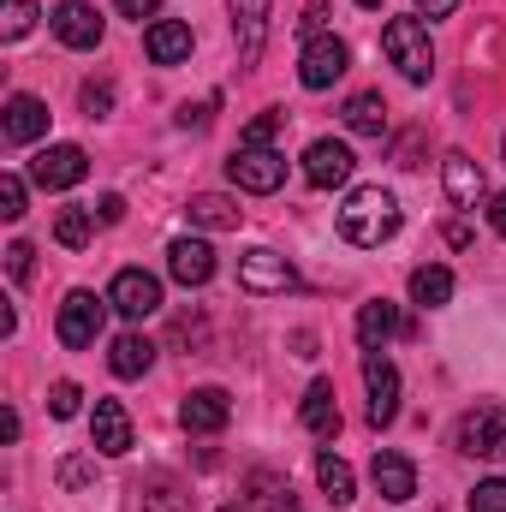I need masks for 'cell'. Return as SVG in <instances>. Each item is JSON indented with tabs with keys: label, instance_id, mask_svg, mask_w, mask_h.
Listing matches in <instances>:
<instances>
[{
	"label": "cell",
	"instance_id": "cell-3",
	"mask_svg": "<svg viewBox=\"0 0 506 512\" xmlns=\"http://www.w3.org/2000/svg\"><path fill=\"white\" fill-rule=\"evenodd\" d=\"M102 322H108V298H96V292H84V286H78V292H66L54 334H60V346L84 352V346H96V340H102Z\"/></svg>",
	"mask_w": 506,
	"mask_h": 512
},
{
	"label": "cell",
	"instance_id": "cell-9",
	"mask_svg": "<svg viewBox=\"0 0 506 512\" xmlns=\"http://www.w3.org/2000/svg\"><path fill=\"white\" fill-rule=\"evenodd\" d=\"M84 173H90V155H84L78 143H48V149L30 161V179H36L42 191H72Z\"/></svg>",
	"mask_w": 506,
	"mask_h": 512
},
{
	"label": "cell",
	"instance_id": "cell-38",
	"mask_svg": "<svg viewBox=\"0 0 506 512\" xmlns=\"http://www.w3.org/2000/svg\"><path fill=\"white\" fill-rule=\"evenodd\" d=\"M262 489H268V495H262L268 512H298V501H292V489H286V483H268V477H262Z\"/></svg>",
	"mask_w": 506,
	"mask_h": 512
},
{
	"label": "cell",
	"instance_id": "cell-17",
	"mask_svg": "<svg viewBox=\"0 0 506 512\" xmlns=\"http://www.w3.org/2000/svg\"><path fill=\"white\" fill-rule=\"evenodd\" d=\"M143 54H149L155 66H179V60H191V24H179V18H155V24L143 30Z\"/></svg>",
	"mask_w": 506,
	"mask_h": 512
},
{
	"label": "cell",
	"instance_id": "cell-8",
	"mask_svg": "<svg viewBox=\"0 0 506 512\" xmlns=\"http://www.w3.org/2000/svg\"><path fill=\"white\" fill-rule=\"evenodd\" d=\"M108 304H114L126 322H143V316L161 310V280H155L149 268H120L114 286H108Z\"/></svg>",
	"mask_w": 506,
	"mask_h": 512
},
{
	"label": "cell",
	"instance_id": "cell-37",
	"mask_svg": "<svg viewBox=\"0 0 506 512\" xmlns=\"http://www.w3.org/2000/svg\"><path fill=\"white\" fill-rule=\"evenodd\" d=\"M322 24H328V0H304V18H298V30H304V36H322Z\"/></svg>",
	"mask_w": 506,
	"mask_h": 512
},
{
	"label": "cell",
	"instance_id": "cell-33",
	"mask_svg": "<svg viewBox=\"0 0 506 512\" xmlns=\"http://www.w3.org/2000/svg\"><path fill=\"white\" fill-rule=\"evenodd\" d=\"M471 512H506V477H489L471 489Z\"/></svg>",
	"mask_w": 506,
	"mask_h": 512
},
{
	"label": "cell",
	"instance_id": "cell-2",
	"mask_svg": "<svg viewBox=\"0 0 506 512\" xmlns=\"http://www.w3.org/2000/svg\"><path fill=\"white\" fill-rule=\"evenodd\" d=\"M381 48H387V60L399 66V78L405 84H429L435 78V48H429V24L411 12V18H393L387 30H381Z\"/></svg>",
	"mask_w": 506,
	"mask_h": 512
},
{
	"label": "cell",
	"instance_id": "cell-42",
	"mask_svg": "<svg viewBox=\"0 0 506 512\" xmlns=\"http://www.w3.org/2000/svg\"><path fill=\"white\" fill-rule=\"evenodd\" d=\"M120 12L143 24V18H155V12H161V0H120Z\"/></svg>",
	"mask_w": 506,
	"mask_h": 512
},
{
	"label": "cell",
	"instance_id": "cell-21",
	"mask_svg": "<svg viewBox=\"0 0 506 512\" xmlns=\"http://www.w3.org/2000/svg\"><path fill=\"white\" fill-rule=\"evenodd\" d=\"M191 227H203V233H239V221H245V209L233 203V197H221V191H203V197H191Z\"/></svg>",
	"mask_w": 506,
	"mask_h": 512
},
{
	"label": "cell",
	"instance_id": "cell-28",
	"mask_svg": "<svg viewBox=\"0 0 506 512\" xmlns=\"http://www.w3.org/2000/svg\"><path fill=\"white\" fill-rule=\"evenodd\" d=\"M54 239H60L66 251H84V245L96 239V209H60V221H54Z\"/></svg>",
	"mask_w": 506,
	"mask_h": 512
},
{
	"label": "cell",
	"instance_id": "cell-46",
	"mask_svg": "<svg viewBox=\"0 0 506 512\" xmlns=\"http://www.w3.org/2000/svg\"><path fill=\"white\" fill-rule=\"evenodd\" d=\"M501 161H506V143H501Z\"/></svg>",
	"mask_w": 506,
	"mask_h": 512
},
{
	"label": "cell",
	"instance_id": "cell-23",
	"mask_svg": "<svg viewBox=\"0 0 506 512\" xmlns=\"http://www.w3.org/2000/svg\"><path fill=\"white\" fill-rule=\"evenodd\" d=\"M304 429L316 441H334L340 435V405H334V382H310L304 393Z\"/></svg>",
	"mask_w": 506,
	"mask_h": 512
},
{
	"label": "cell",
	"instance_id": "cell-31",
	"mask_svg": "<svg viewBox=\"0 0 506 512\" xmlns=\"http://www.w3.org/2000/svg\"><path fill=\"white\" fill-rule=\"evenodd\" d=\"M280 126H286V114H256L251 126H245V137H239V143H251V149H274Z\"/></svg>",
	"mask_w": 506,
	"mask_h": 512
},
{
	"label": "cell",
	"instance_id": "cell-44",
	"mask_svg": "<svg viewBox=\"0 0 506 512\" xmlns=\"http://www.w3.org/2000/svg\"><path fill=\"white\" fill-rule=\"evenodd\" d=\"M489 227L506 239V191H495V197H489Z\"/></svg>",
	"mask_w": 506,
	"mask_h": 512
},
{
	"label": "cell",
	"instance_id": "cell-32",
	"mask_svg": "<svg viewBox=\"0 0 506 512\" xmlns=\"http://www.w3.org/2000/svg\"><path fill=\"white\" fill-rule=\"evenodd\" d=\"M78 405H84V387L78 382H54L48 387V411H54V417H78Z\"/></svg>",
	"mask_w": 506,
	"mask_h": 512
},
{
	"label": "cell",
	"instance_id": "cell-10",
	"mask_svg": "<svg viewBox=\"0 0 506 512\" xmlns=\"http://www.w3.org/2000/svg\"><path fill=\"white\" fill-rule=\"evenodd\" d=\"M364 387H370V423L387 429L399 417V370L387 352H364Z\"/></svg>",
	"mask_w": 506,
	"mask_h": 512
},
{
	"label": "cell",
	"instance_id": "cell-27",
	"mask_svg": "<svg viewBox=\"0 0 506 512\" xmlns=\"http://www.w3.org/2000/svg\"><path fill=\"white\" fill-rule=\"evenodd\" d=\"M346 126L358 131V137H381V131H387V102H381L376 90L352 96V102H346Z\"/></svg>",
	"mask_w": 506,
	"mask_h": 512
},
{
	"label": "cell",
	"instance_id": "cell-36",
	"mask_svg": "<svg viewBox=\"0 0 506 512\" xmlns=\"http://www.w3.org/2000/svg\"><path fill=\"white\" fill-rule=\"evenodd\" d=\"M30 268H36V251H30L24 239H12V245H6V274L24 286V280H30Z\"/></svg>",
	"mask_w": 506,
	"mask_h": 512
},
{
	"label": "cell",
	"instance_id": "cell-25",
	"mask_svg": "<svg viewBox=\"0 0 506 512\" xmlns=\"http://www.w3.org/2000/svg\"><path fill=\"white\" fill-rule=\"evenodd\" d=\"M453 298V268H441V262H423L417 274H411V304H423V310H441Z\"/></svg>",
	"mask_w": 506,
	"mask_h": 512
},
{
	"label": "cell",
	"instance_id": "cell-5",
	"mask_svg": "<svg viewBox=\"0 0 506 512\" xmlns=\"http://www.w3.org/2000/svg\"><path fill=\"white\" fill-rule=\"evenodd\" d=\"M239 286L256 292V298H274V292H292V286H298V268H292L280 251L256 245V251L239 256Z\"/></svg>",
	"mask_w": 506,
	"mask_h": 512
},
{
	"label": "cell",
	"instance_id": "cell-14",
	"mask_svg": "<svg viewBox=\"0 0 506 512\" xmlns=\"http://www.w3.org/2000/svg\"><path fill=\"white\" fill-rule=\"evenodd\" d=\"M54 36L66 42V48H102V12L96 6H84V0H66V6H54Z\"/></svg>",
	"mask_w": 506,
	"mask_h": 512
},
{
	"label": "cell",
	"instance_id": "cell-13",
	"mask_svg": "<svg viewBox=\"0 0 506 512\" xmlns=\"http://www.w3.org/2000/svg\"><path fill=\"white\" fill-rule=\"evenodd\" d=\"M233 12V42H239V66L262 60V42H268V0H227Z\"/></svg>",
	"mask_w": 506,
	"mask_h": 512
},
{
	"label": "cell",
	"instance_id": "cell-40",
	"mask_svg": "<svg viewBox=\"0 0 506 512\" xmlns=\"http://www.w3.org/2000/svg\"><path fill=\"white\" fill-rule=\"evenodd\" d=\"M453 12H459V0H417V18H429V24L435 18H453Z\"/></svg>",
	"mask_w": 506,
	"mask_h": 512
},
{
	"label": "cell",
	"instance_id": "cell-11",
	"mask_svg": "<svg viewBox=\"0 0 506 512\" xmlns=\"http://www.w3.org/2000/svg\"><path fill=\"white\" fill-rule=\"evenodd\" d=\"M352 149L346 143H334V137H316L310 149H304V179L316 185V191H334V185H346L352 179Z\"/></svg>",
	"mask_w": 506,
	"mask_h": 512
},
{
	"label": "cell",
	"instance_id": "cell-29",
	"mask_svg": "<svg viewBox=\"0 0 506 512\" xmlns=\"http://www.w3.org/2000/svg\"><path fill=\"white\" fill-rule=\"evenodd\" d=\"M30 30H36V0H6L0 36H6V42H18V36H30Z\"/></svg>",
	"mask_w": 506,
	"mask_h": 512
},
{
	"label": "cell",
	"instance_id": "cell-43",
	"mask_svg": "<svg viewBox=\"0 0 506 512\" xmlns=\"http://www.w3.org/2000/svg\"><path fill=\"white\" fill-rule=\"evenodd\" d=\"M96 215H102V227H114V221H126V203H120V197H102Z\"/></svg>",
	"mask_w": 506,
	"mask_h": 512
},
{
	"label": "cell",
	"instance_id": "cell-26",
	"mask_svg": "<svg viewBox=\"0 0 506 512\" xmlns=\"http://www.w3.org/2000/svg\"><path fill=\"white\" fill-rule=\"evenodd\" d=\"M316 483H322V495H328L334 507H352V495H358L352 465H346V459H334V453H322V459H316Z\"/></svg>",
	"mask_w": 506,
	"mask_h": 512
},
{
	"label": "cell",
	"instance_id": "cell-22",
	"mask_svg": "<svg viewBox=\"0 0 506 512\" xmlns=\"http://www.w3.org/2000/svg\"><path fill=\"white\" fill-rule=\"evenodd\" d=\"M393 334H399V304L370 298V304L358 310V346H364V352H387Z\"/></svg>",
	"mask_w": 506,
	"mask_h": 512
},
{
	"label": "cell",
	"instance_id": "cell-4",
	"mask_svg": "<svg viewBox=\"0 0 506 512\" xmlns=\"http://www.w3.org/2000/svg\"><path fill=\"white\" fill-rule=\"evenodd\" d=\"M227 179H233L239 191H251V197H268V191L286 185V155H280V149H251V143H239V155L227 161Z\"/></svg>",
	"mask_w": 506,
	"mask_h": 512
},
{
	"label": "cell",
	"instance_id": "cell-45",
	"mask_svg": "<svg viewBox=\"0 0 506 512\" xmlns=\"http://www.w3.org/2000/svg\"><path fill=\"white\" fill-rule=\"evenodd\" d=\"M358 6H381V0H358Z\"/></svg>",
	"mask_w": 506,
	"mask_h": 512
},
{
	"label": "cell",
	"instance_id": "cell-30",
	"mask_svg": "<svg viewBox=\"0 0 506 512\" xmlns=\"http://www.w3.org/2000/svg\"><path fill=\"white\" fill-rule=\"evenodd\" d=\"M185 507H191V495H179L167 477H155L149 495H143V512H185Z\"/></svg>",
	"mask_w": 506,
	"mask_h": 512
},
{
	"label": "cell",
	"instance_id": "cell-7",
	"mask_svg": "<svg viewBox=\"0 0 506 512\" xmlns=\"http://www.w3.org/2000/svg\"><path fill=\"white\" fill-rule=\"evenodd\" d=\"M459 453L471 459H506V411L495 405H477L459 417Z\"/></svg>",
	"mask_w": 506,
	"mask_h": 512
},
{
	"label": "cell",
	"instance_id": "cell-18",
	"mask_svg": "<svg viewBox=\"0 0 506 512\" xmlns=\"http://www.w3.org/2000/svg\"><path fill=\"white\" fill-rule=\"evenodd\" d=\"M370 483L381 489V501L405 507V501L417 495V465H411L405 453H376V465H370Z\"/></svg>",
	"mask_w": 506,
	"mask_h": 512
},
{
	"label": "cell",
	"instance_id": "cell-16",
	"mask_svg": "<svg viewBox=\"0 0 506 512\" xmlns=\"http://www.w3.org/2000/svg\"><path fill=\"white\" fill-rule=\"evenodd\" d=\"M167 274H173L179 286H209V280H215V251H209L203 239H173V245H167Z\"/></svg>",
	"mask_w": 506,
	"mask_h": 512
},
{
	"label": "cell",
	"instance_id": "cell-12",
	"mask_svg": "<svg viewBox=\"0 0 506 512\" xmlns=\"http://www.w3.org/2000/svg\"><path fill=\"white\" fill-rule=\"evenodd\" d=\"M227 417H233L227 387H191L185 405H179V423H185L191 435H215V429H227Z\"/></svg>",
	"mask_w": 506,
	"mask_h": 512
},
{
	"label": "cell",
	"instance_id": "cell-6",
	"mask_svg": "<svg viewBox=\"0 0 506 512\" xmlns=\"http://www.w3.org/2000/svg\"><path fill=\"white\" fill-rule=\"evenodd\" d=\"M346 66H352V48L340 42V36H310L304 42V60H298V78H304V90H328L334 78H346Z\"/></svg>",
	"mask_w": 506,
	"mask_h": 512
},
{
	"label": "cell",
	"instance_id": "cell-41",
	"mask_svg": "<svg viewBox=\"0 0 506 512\" xmlns=\"http://www.w3.org/2000/svg\"><path fill=\"white\" fill-rule=\"evenodd\" d=\"M209 108H215V102H203V108H179V126H185V131H203V126H209Z\"/></svg>",
	"mask_w": 506,
	"mask_h": 512
},
{
	"label": "cell",
	"instance_id": "cell-34",
	"mask_svg": "<svg viewBox=\"0 0 506 512\" xmlns=\"http://www.w3.org/2000/svg\"><path fill=\"white\" fill-rule=\"evenodd\" d=\"M84 114H90V120H108V114H114V84L90 78V84H84Z\"/></svg>",
	"mask_w": 506,
	"mask_h": 512
},
{
	"label": "cell",
	"instance_id": "cell-20",
	"mask_svg": "<svg viewBox=\"0 0 506 512\" xmlns=\"http://www.w3.org/2000/svg\"><path fill=\"white\" fill-rule=\"evenodd\" d=\"M447 197H453V209H477L483 197H489V185H483V167L471 161V155H447Z\"/></svg>",
	"mask_w": 506,
	"mask_h": 512
},
{
	"label": "cell",
	"instance_id": "cell-19",
	"mask_svg": "<svg viewBox=\"0 0 506 512\" xmlns=\"http://www.w3.org/2000/svg\"><path fill=\"white\" fill-rule=\"evenodd\" d=\"M0 131H6V143H36V137L48 131V102H42V96H12Z\"/></svg>",
	"mask_w": 506,
	"mask_h": 512
},
{
	"label": "cell",
	"instance_id": "cell-39",
	"mask_svg": "<svg viewBox=\"0 0 506 512\" xmlns=\"http://www.w3.org/2000/svg\"><path fill=\"white\" fill-rule=\"evenodd\" d=\"M60 483H66V489H84V483H90V465H84V459H66V465H60Z\"/></svg>",
	"mask_w": 506,
	"mask_h": 512
},
{
	"label": "cell",
	"instance_id": "cell-15",
	"mask_svg": "<svg viewBox=\"0 0 506 512\" xmlns=\"http://www.w3.org/2000/svg\"><path fill=\"white\" fill-rule=\"evenodd\" d=\"M90 441H96V453H108V459L131 453V417H126L120 399H96V411H90Z\"/></svg>",
	"mask_w": 506,
	"mask_h": 512
},
{
	"label": "cell",
	"instance_id": "cell-1",
	"mask_svg": "<svg viewBox=\"0 0 506 512\" xmlns=\"http://www.w3.org/2000/svg\"><path fill=\"white\" fill-rule=\"evenodd\" d=\"M340 233L352 239V245H387L393 233H399V197L393 191H381V185H358L352 197H346V209H340Z\"/></svg>",
	"mask_w": 506,
	"mask_h": 512
},
{
	"label": "cell",
	"instance_id": "cell-24",
	"mask_svg": "<svg viewBox=\"0 0 506 512\" xmlns=\"http://www.w3.org/2000/svg\"><path fill=\"white\" fill-rule=\"evenodd\" d=\"M108 364H114V376H120V382L149 376V364H155V340H143V334L131 328V334H120V340H114V358H108Z\"/></svg>",
	"mask_w": 506,
	"mask_h": 512
},
{
	"label": "cell",
	"instance_id": "cell-35",
	"mask_svg": "<svg viewBox=\"0 0 506 512\" xmlns=\"http://www.w3.org/2000/svg\"><path fill=\"white\" fill-rule=\"evenodd\" d=\"M0 221H24V179L18 173L0 179Z\"/></svg>",
	"mask_w": 506,
	"mask_h": 512
}]
</instances>
